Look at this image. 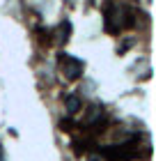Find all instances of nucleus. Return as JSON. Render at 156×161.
<instances>
[{
  "instance_id": "f03ea898",
  "label": "nucleus",
  "mask_w": 156,
  "mask_h": 161,
  "mask_svg": "<svg viewBox=\"0 0 156 161\" xmlns=\"http://www.w3.org/2000/svg\"><path fill=\"white\" fill-rule=\"evenodd\" d=\"M67 106H69V111L73 113V111H78V108H80V101L76 97H69V99H67Z\"/></svg>"
},
{
  "instance_id": "f257e3e1",
  "label": "nucleus",
  "mask_w": 156,
  "mask_h": 161,
  "mask_svg": "<svg viewBox=\"0 0 156 161\" xmlns=\"http://www.w3.org/2000/svg\"><path fill=\"white\" fill-rule=\"evenodd\" d=\"M62 69H64L67 78H78L80 71H83V62L73 60V58H62Z\"/></svg>"
}]
</instances>
